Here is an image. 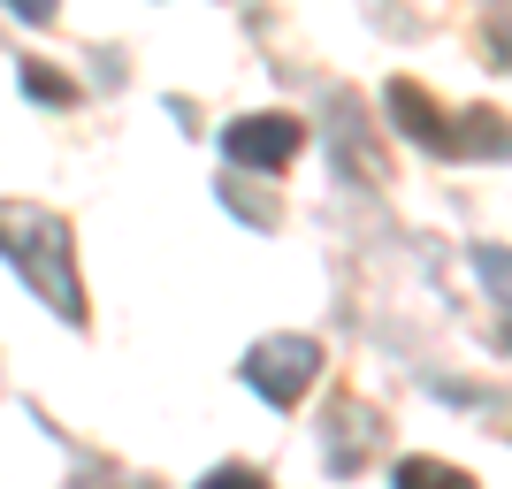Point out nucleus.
Returning <instances> with one entry per match:
<instances>
[{"label": "nucleus", "instance_id": "nucleus-1", "mask_svg": "<svg viewBox=\"0 0 512 489\" xmlns=\"http://www.w3.org/2000/svg\"><path fill=\"white\" fill-rule=\"evenodd\" d=\"M0 253H8V268L31 283V298H39V306H54L69 329L85 321L77 260H69V222H62L54 207H31V199H0Z\"/></svg>", "mask_w": 512, "mask_h": 489}, {"label": "nucleus", "instance_id": "nucleus-2", "mask_svg": "<svg viewBox=\"0 0 512 489\" xmlns=\"http://www.w3.org/2000/svg\"><path fill=\"white\" fill-rule=\"evenodd\" d=\"M245 390L253 398H268V405H299L306 390H314V375H321V344L314 337H299V329H283V337H260L253 352H245Z\"/></svg>", "mask_w": 512, "mask_h": 489}, {"label": "nucleus", "instance_id": "nucleus-3", "mask_svg": "<svg viewBox=\"0 0 512 489\" xmlns=\"http://www.w3.org/2000/svg\"><path fill=\"white\" fill-rule=\"evenodd\" d=\"M306 146L299 115H237L222 130V153H230V169H283L291 153Z\"/></svg>", "mask_w": 512, "mask_h": 489}, {"label": "nucleus", "instance_id": "nucleus-4", "mask_svg": "<svg viewBox=\"0 0 512 489\" xmlns=\"http://www.w3.org/2000/svg\"><path fill=\"white\" fill-rule=\"evenodd\" d=\"M390 100V115H398V130H406L413 146H428V153H451V130H444V107L428 100L421 85H406V77H398V85L383 92Z\"/></svg>", "mask_w": 512, "mask_h": 489}, {"label": "nucleus", "instance_id": "nucleus-5", "mask_svg": "<svg viewBox=\"0 0 512 489\" xmlns=\"http://www.w3.org/2000/svg\"><path fill=\"white\" fill-rule=\"evenodd\" d=\"M459 153H490V161H512V123L505 115H490V107H474V115H459Z\"/></svg>", "mask_w": 512, "mask_h": 489}, {"label": "nucleus", "instance_id": "nucleus-6", "mask_svg": "<svg viewBox=\"0 0 512 489\" xmlns=\"http://www.w3.org/2000/svg\"><path fill=\"white\" fill-rule=\"evenodd\" d=\"M390 489H482V482H474V474H459V467H444V459H398Z\"/></svg>", "mask_w": 512, "mask_h": 489}, {"label": "nucleus", "instance_id": "nucleus-7", "mask_svg": "<svg viewBox=\"0 0 512 489\" xmlns=\"http://www.w3.org/2000/svg\"><path fill=\"white\" fill-rule=\"evenodd\" d=\"M474 268H482V283L512 306V253H505V245H482V253H474Z\"/></svg>", "mask_w": 512, "mask_h": 489}, {"label": "nucleus", "instance_id": "nucleus-8", "mask_svg": "<svg viewBox=\"0 0 512 489\" xmlns=\"http://www.w3.org/2000/svg\"><path fill=\"white\" fill-rule=\"evenodd\" d=\"M23 92H31V100H54V107H69V85H62V77H46L39 62L23 69Z\"/></svg>", "mask_w": 512, "mask_h": 489}, {"label": "nucleus", "instance_id": "nucleus-9", "mask_svg": "<svg viewBox=\"0 0 512 489\" xmlns=\"http://www.w3.org/2000/svg\"><path fill=\"white\" fill-rule=\"evenodd\" d=\"M199 489H268V482H260L253 467H214V474H207Z\"/></svg>", "mask_w": 512, "mask_h": 489}, {"label": "nucleus", "instance_id": "nucleus-10", "mask_svg": "<svg viewBox=\"0 0 512 489\" xmlns=\"http://www.w3.org/2000/svg\"><path fill=\"white\" fill-rule=\"evenodd\" d=\"M497 344H505V352H512V321H505V329H497Z\"/></svg>", "mask_w": 512, "mask_h": 489}]
</instances>
